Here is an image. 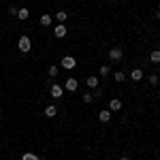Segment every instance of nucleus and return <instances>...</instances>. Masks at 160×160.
I'll list each match as a JSON object with an SVG mask.
<instances>
[{
  "mask_svg": "<svg viewBox=\"0 0 160 160\" xmlns=\"http://www.w3.org/2000/svg\"><path fill=\"white\" fill-rule=\"evenodd\" d=\"M22 160H41V158H38L37 154H32V152H26L24 156H22Z\"/></svg>",
  "mask_w": 160,
  "mask_h": 160,
  "instance_id": "obj_18",
  "label": "nucleus"
},
{
  "mask_svg": "<svg viewBox=\"0 0 160 160\" xmlns=\"http://www.w3.org/2000/svg\"><path fill=\"white\" fill-rule=\"evenodd\" d=\"M158 11H160V2H158Z\"/></svg>",
  "mask_w": 160,
  "mask_h": 160,
  "instance_id": "obj_24",
  "label": "nucleus"
},
{
  "mask_svg": "<svg viewBox=\"0 0 160 160\" xmlns=\"http://www.w3.org/2000/svg\"><path fill=\"white\" fill-rule=\"evenodd\" d=\"M66 32H68V30H66V26H64V24H58L56 28H53V34H56V38H64V37H66Z\"/></svg>",
  "mask_w": 160,
  "mask_h": 160,
  "instance_id": "obj_5",
  "label": "nucleus"
},
{
  "mask_svg": "<svg viewBox=\"0 0 160 160\" xmlns=\"http://www.w3.org/2000/svg\"><path fill=\"white\" fill-rule=\"evenodd\" d=\"M62 94H64V88L56 86V83H51V96H53V98H60Z\"/></svg>",
  "mask_w": 160,
  "mask_h": 160,
  "instance_id": "obj_7",
  "label": "nucleus"
},
{
  "mask_svg": "<svg viewBox=\"0 0 160 160\" xmlns=\"http://www.w3.org/2000/svg\"><path fill=\"white\" fill-rule=\"evenodd\" d=\"M122 109V100L120 98H111L109 100V111H120Z\"/></svg>",
  "mask_w": 160,
  "mask_h": 160,
  "instance_id": "obj_6",
  "label": "nucleus"
},
{
  "mask_svg": "<svg viewBox=\"0 0 160 160\" xmlns=\"http://www.w3.org/2000/svg\"><path fill=\"white\" fill-rule=\"evenodd\" d=\"M58 73H60V68H58L56 64H51L49 68H47V75H49L51 79H56V77H58Z\"/></svg>",
  "mask_w": 160,
  "mask_h": 160,
  "instance_id": "obj_13",
  "label": "nucleus"
},
{
  "mask_svg": "<svg viewBox=\"0 0 160 160\" xmlns=\"http://www.w3.org/2000/svg\"><path fill=\"white\" fill-rule=\"evenodd\" d=\"M30 47H32V41H30V37H19V41H17V49L22 51V53H28L30 51Z\"/></svg>",
  "mask_w": 160,
  "mask_h": 160,
  "instance_id": "obj_1",
  "label": "nucleus"
},
{
  "mask_svg": "<svg viewBox=\"0 0 160 160\" xmlns=\"http://www.w3.org/2000/svg\"><path fill=\"white\" fill-rule=\"evenodd\" d=\"M122 56H124L122 47H111V49H109V60H111V62L122 60Z\"/></svg>",
  "mask_w": 160,
  "mask_h": 160,
  "instance_id": "obj_3",
  "label": "nucleus"
},
{
  "mask_svg": "<svg viewBox=\"0 0 160 160\" xmlns=\"http://www.w3.org/2000/svg\"><path fill=\"white\" fill-rule=\"evenodd\" d=\"M100 77H109L111 75V68H109V64H102V66H100Z\"/></svg>",
  "mask_w": 160,
  "mask_h": 160,
  "instance_id": "obj_17",
  "label": "nucleus"
},
{
  "mask_svg": "<svg viewBox=\"0 0 160 160\" xmlns=\"http://www.w3.org/2000/svg\"><path fill=\"white\" fill-rule=\"evenodd\" d=\"M41 26H51V15L49 13H43V15H41Z\"/></svg>",
  "mask_w": 160,
  "mask_h": 160,
  "instance_id": "obj_15",
  "label": "nucleus"
},
{
  "mask_svg": "<svg viewBox=\"0 0 160 160\" xmlns=\"http://www.w3.org/2000/svg\"><path fill=\"white\" fill-rule=\"evenodd\" d=\"M148 81H149V83H152V86H158V83H160L158 75H154V73H152V75H149V77H148Z\"/></svg>",
  "mask_w": 160,
  "mask_h": 160,
  "instance_id": "obj_19",
  "label": "nucleus"
},
{
  "mask_svg": "<svg viewBox=\"0 0 160 160\" xmlns=\"http://www.w3.org/2000/svg\"><path fill=\"white\" fill-rule=\"evenodd\" d=\"M9 13H11L13 17H17V9H15V7H9Z\"/></svg>",
  "mask_w": 160,
  "mask_h": 160,
  "instance_id": "obj_22",
  "label": "nucleus"
},
{
  "mask_svg": "<svg viewBox=\"0 0 160 160\" xmlns=\"http://www.w3.org/2000/svg\"><path fill=\"white\" fill-rule=\"evenodd\" d=\"M94 100V94H83V102H92Z\"/></svg>",
  "mask_w": 160,
  "mask_h": 160,
  "instance_id": "obj_21",
  "label": "nucleus"
},
{
  "mask_svg": "<svg viewBox=\"0 0 160 160\" xmlns=\"http://www.w3.org/2000/svg\"><path fill=\"white\" fill-rule=\"evenodd\" d=\"M130 79H132V81H141V79H143V71H141V68H132V71H130Z\"/></svg>",
  "mask_w": 160,
  "mask_h": 160,
  "instance_id": "obj_8",
  "label": "nucleus"
},
{
  "mask_svg": "<svg viewBox=\"0 0 160 160\" xmlns=\"http://www.w3.org/2000/svg\"><path fill=\"white\" fill-rule=\"evenodd\" d=\"M60 66H62V68H66V71H73L75 66H77V60H75L73 56H64V58L60 60Z\"/></svg>",
  "mask_w": 160,
  "mask_h": 160,
  "instance_id": "obj_2",
  "label": "nucleus"
},
{
  "mask_svg": "<svg viewBox=\"0 0 160 160\" xmlns=\"http://www.w3.org/2000/svg\"><path fill=\"white\" fill-rule=\"evenodd\" d=\"M77 88H79V81H77L75 77H68V79H66V83H64V90H68V92H75Z\"/></svg>",
  "mask_w": 160,
  "mask_h": 160,
  "instance_id": "obj_4",
  "label": "nucleus"
},
{
  "mask_svg": "<svg viewBox=\"0 0 160 160\" xmlns=\"http://www.w3.org/2000/svg\"><path fill=\"white\" fill-rule=\"evenodd\" d=\"M149 60L154 62V64H160V49H154L149 53Z\"/></svg>",
  "mask_w": 160,
  "mask_h": 160,
  "instance_id": "obj_14",
  "label": "nucleus"
},
{
  "mask_svg": "<svg viewBox=\"0 0 160 160\" xmlns=\"http://www.w3.org/2000/svg\"><path fill=\"white\" fill-rule=\"evenodd\" d=\"M113 79H115V81H124V79H126V75L118 71V73H113Z\"/></svg>",
  "mask_w": 160,
  "mask_h": 160,
  "instance_id": "obj_20",
  "label": "nucleus"
},
{
  "mask_svg": "<svg viewBox=\"0 0 160 160\" xmlns=\"http://www.w3.org/2000/svg\"><path fill=\"white\" fill-rule=\"evenodd\" d=\"M98 120H100L102 124H105V122H109V120H111V111H109V109H102V111L98 113Z\"/></svg>",
  "mask_w": 160,
  "mask_h": 160,
  "instance_id": "obj_9",
  "label": "nucleus"
},
{
  "mask_svg": "<svg viewBox=\"0 0 160 160\" xmlns=\"http://www.w3.org/2000/svg\"><path fill=\"white\" fill-rule=\"evenodd\" d=\"M120 160H130V158H126V156H122V158H120Z\"/></svg>",
  "mask_w": 160,
  "mask_h": 160,
  "instance_id": "obj_23",
  "label": "nucleus"
},
{
  "mask_svg": "<svg viewBox=\"0 0 160 160\" xmlns=\"http://www.w3.org/2000/svg\"><path fill=\"white\" fill-rule=\"evenodd\" d=\"M98 81H100V79L96 77V75H92V77H88V79H86V83L90 88H98Z\"/></svg>",
  "mask_w": 160,
  "mask_h": 160,
  "instance_id": "obj_11",
  "label": "nucleus"
},
{
  "mask_svg": "<svg viewBox=\"0 0 160 160\" xmlns=\"http://www.w3.org/2000/svg\"><path fill=\"white\" fill-rule=\"evenodd\" d=\"M56 19H58V24H64V22L68 19V13L66 11H58L56 13Z\"/></svg>",
  "mask_w": 160,
  "mask_h": 160,
  "instance_id": "obj_12",
  "label": "nucleus"
},
{
  "mask_svg": "<svg viewBox=\"0 0 160 160\" xmlns=\"http://www.w3.org/2000/svg\"><path fill=\"white\" fill-rule=\"evenodd\" d=\"M28 17H30V11H28L26 7L17 9V19H22V22H24V19H28Z\"/></svg>",
  "mask_w": 160,
  "mask_h": 160,
  "instance_id": "obj_10",
  "label": "nucleus"
},
{
  "mask_svg": "<svg viewBox=\"0 0 160 160\" xmlns=\"http://www.w3.org/2000/svg\"><path fill=\"white\" fill-rule=\"evenodd\" d=\"M56 113H58V109H56L53 105H47V107H45V115H47V118H53Z\"/></svg>",
  "mask_w": 160,
  "mask_h": 160,
  "instance_id": "obj_16",
  "label": "nucleus"
}]
</instances>
